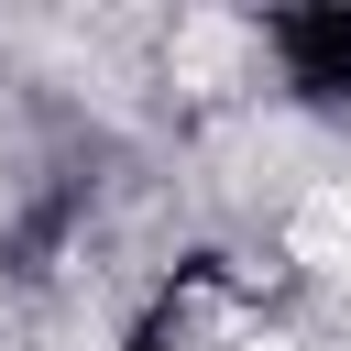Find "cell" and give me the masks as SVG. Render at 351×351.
<instances>
[{
	"label": "cell",
	"mask_w": 351,
	"mask_h": 351,
	"mask_svg": "<svg viewBox=\"0 0 351 351\" xmlns=\"http://www.w3.org/2000/svg\"><path fill=\"white\" fill-rule=\"evenodd\" d=\"M121 351H165V340H143V329H132V340H121Z\"/></svg>",
	"instance_id": "2"
},
{
	"label": "cell",
	"mask_w": 351,
	"mask_h": 351,
	"mask_svg": "<svg viewBox=\"0 0 351 351\" xmlns=\"http://www.w3.org/2000/svg\"><path fill=\"white\" fill-rule=\"evenodd\" d=\"M263 44L285 55V77H296L307 99H351V22H340V11H318V22H274Z\"/></svg>",
	"instance_id": "1"
}]
</instances>
